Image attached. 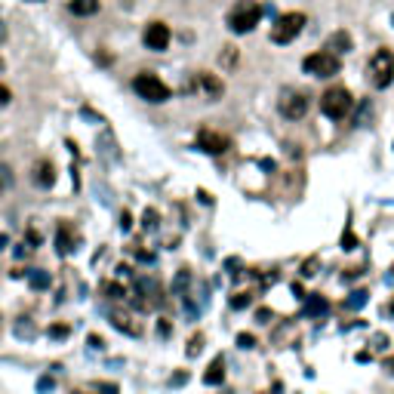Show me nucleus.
<instances>
[{
	"label": "nucleus",
	"mask_w": 394,
	"mask_h": 394,
	"mask_svg": "<svg viewBox=\"0 0 394 394\" xmlns=\"http://www.w3.org/2000/svg\"><path fill=\"white\" fill-rule=\"evenodd\" d=\"M259 19H262V6L256 0H238L234 10L228 12V28L234 34H247V31H253L259 25Z\"/></svg>",
	"instance_id": "obj_1"
},
{
	"label": "nucleus",
	"mask_w": 394,
	"mask_h": 394,
	"mask_svg": "<svg viewBox=\"0 0 394 394\" xmlns=\"http://www.w3.org/2000/svg\"><path fill=\"white\" fill-rule=\"evenodd\" d=\"M351 108H354V98L345 87H330L320 96V111H324L330 121H342V117H348Z\"/></svg>",
	"instance_id": "obj_2"
},
{
	"label": "nucleus",
	"mask_w": 394,
	"mask_h": 394,
	"mask_svg": "<svg viewBox=\"0 0 394 394\" xmlns=\"http://www.w3.org/2000/svg\"><path fill=\"white\" fill-rule=\"evenodd\" d=\"M366 74H370V83L376 90H385L391 87L394 81V56L388 50H376L370 59V65H366Z\"/></svg>",
	"instance_id": "obj_3"
},
{
	"label": "nucleus",
	"mask_w": 394,
	"mask_h": 394,
	"mask_svg": "<svg viewBox=\"0 0 394 394\" xmlns=\"http://www.w3.org/2000/svg\"><path fill=\"white\" fill-rule=\"evenodd\" d=\"M133 90H136V96L145 98V102H151V105H160V102H167L169 98V87L157 74H148V71L145 74H136Z\"/></svg>",
	"instance_id": "obj_4"
},
{
	"label": "nucleus",
	"mask_w": 394,
	"mask_h": 394,
	"mask_svg": "<svg viewBox=\"0 0 394 394\" xmlns=\"http://www.w3.org/2000/svg\"><path fill=\"white\" fill-rule=\"evenodd\" d=\"M302 68H305V74H314V77H333V74H339V71H342V62H339L336 52L320 50V52L305 56Z\"/></svg>",
	"instance_id": "obj_5"
},
{
	"label": "nucleus",
	"mask_w": 394,
	"mask_h": 394,
	"mask_svg": "<svg viewBox=\"0 0 394 394\" xmlns=\"http://www.w3.org/2000/svg\"><path fill=\"white\" fill-rule=\"evenodd\" d=\"M302 28H305V16H302V12H284V16H278V22L271 25V41L293 43L296 37L302 34Z\"/></svg>",
	"instance_id": "obj_6"
},
{
	"label": "nucleus",
	"mask_w": 394,
	"mask_h": 394,
	"mask_svg": "<svg viewBox=\"0 0 394 394\" xmlns=\"http://www.w3.org/2000/svg\"><path fill=\"white\" fill-rule=\"evenodd\" d=\"M278 108H280V114H284L287 121H302V117L308 114V96L299 93V90H284Z\"/></svg>",
	"instance_id": "obj_7"
},
{
	"label": "nucleus",
	"mask_w": 394,
	"mask_h": 394,
	"mask_svg": "<svg viewBox=\"0 0 394 394\" xmlns=\"http://www.w3.org/2000/svg\"><path fill=\"white\" fill-rule=\"evenodd\" d=\"M142 43H145L148 50H154V52L167 50V47H169V28H167L163 22L145 25V31H142Z\"/></svg>",
	"instance_id": "obj_8"
},
{
	"label": "nucleus",
	"mask_w": 394,
	"mask_h": 394,
	"mask_svg": "<svg viewBox=\"0 0 394 394\" xmlns=\"http://www.w3.org/2000/svg\"><path fill=\"white\" fill-rule=\"evenodd\" d=\"M194 145L200 148V151H207V154H222V151H228V136H222V133H213V129H200L197 133V139H194Z\"/></svg>",
	"instance_id": "obj_9"
},
{
	"label": "nucleus",
	"mask_w": 394,
	"mask_h": 394,
	"mask_svg": "<svg viewBox=\"0 0 394 394\" xmlns=\"http://www.w3.org/2000/svg\"><path fill=\"white\" fill-rule=\"evenodd\" d=\"M111 324H114L117 330L129 333V336H142V324H139V320H136L129 311H121V308H114V311H111Z\"/></svg>",
	"instance_id": "obj_10"
},
{
	"label": "nucleus",
	"mask_w": 394,
	"mask_h": 394,
	"mask_svg": "<svg viewBox=\"0 0 394 394\" xmlns=\"http://www.w3.org/2000/svg\"><path fill=\"white\" fill-rule=\"evenodd\" d=\"M326 311H330V302H326L320 293L305 296V314H308V318H324Z\"/></svg>",
	"instance_id": "obj_11"
},
{
	"label": "nucleus",
	"mask_w": 394,
	"mask_h": 394,
	"mask_svg": "<svg viewBox=\"0 0 394 394\" xmlns=\"http://www.w3.org/2000/svg\"><path fill=\"white\" fill-rule=\"evenodd\" d=\"M203 382L207 385H222L225 382V357H213V364L207 366V373H203Z\"/></svg>",
	"instance_id": "obj_12"
},
{
	"label": "nucleus",
	"mask_w": 394,
	"mask_h": 394,
	"mask_svg": "<svg viewBox=\"0 0 394 394\" xmlns=\"http://www.w3.org/2000/svg\"><path fill=\"white\" fill-rule=\"evenodd\" d=\"M34 182H37L41 188H50L52 182H56V169H52L50 160H37V163H34Z\"/></svg>",
	"instance_id": "obj_13"
},
{
	"label": "nucleus",
	"mask_w": 394,
	"mask_h": 394,
	"mask_svg": "<svg viewBox=\"0 0 394 394\" xmlns=\"http://www.w3.org/2000/svg\"><path fill=\"white\" fill-rule=\"evenodd\" d=\"M326 50L336 52V56H342V52L351 50V37H348L345 31H336V34H333L330 41H326Z\"/></svg>",
	"instance_id": "obj_14"
},
{
	"label": "nucleus",
	"mask_w": 394,
	"mask_h": 394,
	"mask_svg": "<svg viewBox=\"0 0 394 394\" xmlns=\"http://www.w3.org/2000/svg\"><path fill=\"white\" fill-rule=\"evenodd\" d=\"M56 247H59V253L62 256H68L71 249H74V240H71V234H68V225H59V234H56Z\"/></svg>",
	"instance_id": "obj_15"
},
{
	"label": "nucleus",
	"mask_w": 394,
	"mask_h": 394,
	"mask_svg": "<svg viewBox=\"0 0 394 394\" xmlns=\"http://www.w3.org/2000/svg\"><path fill=\"white\" fill-rule=\"evenodd\" d=\"M71 12L74 16H93V12H98V0H71Z\"/></svg>",
	"instance_id": "obj_16"
},
{
	"label": "nucleus",
	"mask_w": 394,
	"mask_h": 394,
	"mask_svg": "<svg viewBox=\"0 0 394 394\" xmlns=\"http://www.w3.org/2000/svg\"><path fill=\"white\" fill-rule=\"evenodd\" d=\"M200 87L207 90V96H209V98H219V96H222V90H225V87H222V81H216L213 74H200Z\"/></svg>",
	"instance_id": "obj_17"
},
{
	"label": "nucleus",
	"mask_w": 394,
	"mask_h": 394,
	"mask_svg": "<svg viewBox=\"0 0 394 394\" xmlns=\"http://www.w3.org/2000/svg\"><path fill=\"white\" fill-rule=\"evenodd\" d=\"M366 296H370L366 290H354V293L345 299V308H351V311H354V308H364V305H366Z\"/></svg>",
	"instance_id": "obj_18"
},
{
	"label": "nucleus",
	"mask_w": 394,
	"mask_h": 394,
	"mask_svg": "<svg viewBox=\"0 0 394 394\" xmlns=\"http://www.w3.org/2000/svg\"><path fill=\"white\" fill-rule=\"evenodd\" d=\"M28 278H31V287H34V290H47L50 287V274L47 271H31Z\"/></svg>",
	"instance_id": "obj_19"
},
{
	"label": "nucleus",
	"mask_w": 394,
	"mask_h": 394,
	"mask_svg": "<svg viewBox=\"0 0 394 394\" xmlns=\"http://www.w3.org/2000/svg\"><path fill=\"white\" fill-rule=\"evenodd\" d=\"M102 293L108 296V299H123V296H127V290H123L121 284H111V280L108 284H102Z\"/></svg>",
	"instance_id": "obj_20"
},
{
	"label": "nucleus",
	"mask_w": 394,
	"mask_h": 394,
	"mask_svg": "<svg viewBox=\"0 0 394 394\" xmlns=\"http://www.w3.org/2000/svg\"><path fill=\"white\" fill-rule=\"evenodd\" d=\"M185 351H188V357H194V354L203 351V333H197V336L188 339V348H185Z\"/></svg>",
	"instance_id": "obj_21"
},
{
	"label": "nucleus",
	"mask_w": 394,
	"mask_h": 394,
	"mask_svg": "<svg viewBox=\"0 0 394 394\" xmlns=\"http://www.w3.org/2000/svg\"><path fill=\"white\" fill-rule=\"evenodd\" d=\"M249 302H253V293H234L231 296V308H238V311L240 308H247Z\"/></svg>",
	"instance_id": "obj_22"
},
{
	"label": "nucleus",
	"mask_w": 394,
	"mask_h": 394,
	"mask_svg": "<svg viewBox=\"0 0 394 394\" xmlns=\"http://www.w3.org/2000/svg\"><path fill=\"white\" fill-rule=\"evenodd\" d=\"M142 225H145V231H154V228H157V213H154V209H145V216H142Z\"/></svg>",
	"instance_id": "obj_23"
},
{
	"label": "nucleus",
	"mask_w": 394,
	"mask_h": 394,
	"mask_svg": "<svg viewBox=\"0 0 394 394\" xmlns=\"http://www.w3.org/2000/svg\"><path fill=\"white\" fill-rule=\"evenodd\" d=\"M342 249H357V238H354L351 228H345V234H342Z\"/></svg>",
	"instance_id": "obj_24"
},
{
	"label": "nucleus",
	"mask_w": 394,
	"mask_h": 394,
	"mask_svg": "<svg viewBox=\"0 0 394 394\" xmlns=\"http://www.w3.org/2000/svg\"><path fill=\"white\" fill-rule=\"evenodd\" d=\"M302 274H305V278H314V274H318V259H308L305 265H302Z\"/></svg>",
	"instance_id": "obj_25"
},
{
	"label": "nucleus",
	"mask_w": 394,
	"mask_h": 394,
	"mask_svg": "<svg viewBox=\"0 0 394 394\" xmlns=\"http://www.w3.org/2000/svg\"><path fill=\"white\" fill-rule=\"evenodd\" d=\"M373 348H376V351L388 348V336H385V333H376V336H373Z\"/></svg>",
	"instance_id": "obj_26"
},
{
	"label": "nucleus",
	"mask_w": 394,
	"mask_h": 394,
	"mask_svg": "<svg viewBox=\"0 0 394 394\" xmlns=\"http://www.w3.org/2000/svg\"><path fill=\"white\" fill-rule=\"evenodd\" d=\"M238 345H240V348H256V336H249V333H240V336H238Z\"/></svg>",
	"instance_id": "obj_27"
},
{
	"label": "nucleus",
	"mask_w": 394,
	"mask_h": 394,
	"mask_svg": "<svg viewBox=\"0 0 394 394\" xmlns=\"http://www.w3.org/2000/svg\"><path fill=\"white\" fill-rule=\"evenodd\" d=\"M50 336H52V339H62V336H68V326H65V324L50 326Z\"/></svg>",
	"instance_id": "obj_28"
},
{
	"label": "nucleus",
	"mask_w": 394,
	"mask_h": 394,
	"mask_svg": "<svg viewBox=\"0 0 394 394\" xmlns=\"http://www.w3.org/2000/svg\"><path fill=\"white\" fill-rule=\"evenodd\" d=\"M271 318L274 314L268 311V308H259V311H256V320H259V324H271Z\"/></svg>",
	"instance_id": "obj_29"
},
{
	"label": "nucleus",
	"mask_w": 394,
	"mask_h": 394,
	"mask_svg": "<svg viewBox=\"0 0 394 394\" xmlns=\"http://www.w3.org/2000/svg\"><path fill=\"white\" fill-rule=\"evenodd\" d=\"M52 385H56V379H52V376H43L41 382H37V388H41V391H52Z\"/></svg>",
	"instance_id": "obj_30"
},
{
	"label": "nucleus",
	"mask_w": 394,
	"mask_h": 394,
	"mask_svg": "<svg viewBox=\"0 0 394 394\" xmlns=\"http://www.w3.org/2000/svg\"><path fill=\"white\" fill-rule=\"evenodd\" d=\"M129 225H133V219H129V213H121V228H123V231H127Z\"/></svg>",
	"instance_id": "obj_31"
},
{
	"label": "nucleus",
	"mask_w": 394,
	"mask_h": 394,
	"mask_svg": "<svg viewBox=\"0 0 394 394\" xmlns=\"http://www.w3.org/2000/svg\"><path fill=\"white\" fill-rule=\"evenodd\" d=\"M6 102H10V90H6L3 83H0V105H6Z\"/></svg>",
	"instance_id": "obj_32"
},
{
	"label": "nucleus",
	"mask_w": 394,
	"mask_h": 394,
	"mask_svg": "<svg viewBox=\"0 0 394 394\" xmlns=\"http://www.w3.org/2000/svg\"><path fill=\"white\" fill-rule=\"evenodd\" d=\"M90 345H93V348H102L105 342H102V339H98V336H90Z\"/></svg>",
	"instance_id": "obj_33"
},
{
	"label": "nucleus",
	"mask_w": 394,
	"mask_h": 394,
	"mask_svg": "<svg viewBox=\"0 0 394 394\" xmlns=\"http://www.w3.org/2000/svg\"><path fill=\"white\" fill-rule=\"evenodd\" d=\"M382 370H388V373H394V357H388V360H385V364H382Z\"/></svg>",
	"instance_id": "obj_34"
},
{
	"label": "nucleus",
	"mask_w": 394,
	"mask_h": 394,
	"mask_svg": "<svg viewBox=\"0 0 394 394\" xmlns=\"http://www.w3.org/2000/svg\"><path fill=\"white\" fill-rule=\"evenodd\" d=\"M391 314H394V302H391Z\"/></svg>",
	"instance_id": "obj_35"
},
{
	"label": "nucleus",
	"mask_w": 394,
	"mask_h": 394,
	"mask_svg": "<svg viewBox=\"0 0 394 394\" xmlns=\"http://www.w3.org/2000/svg\"><path fill=\"white\" fill-rule=\"evenodd\" d=\"M31 3H41V0H31Z\"/></svg>",
	"instance_id": "obj_36"
}]
</instances>
